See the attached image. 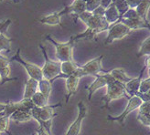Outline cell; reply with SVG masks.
Returning <instances> with one entry per match:
<instances>
[{
  "mask_svg": "<svg viewBox=\"0 0 150 135\" xmlns=\"http://www.w3.org/2000/svg\"><path fill=\"white\" fill-rule=\"evenodd\" d=\"M81 19L87 26V29L81 34L72 36V39L76 42L79 39H93L94 37L109 29L110 25L104 17H96L91 12L84 11L77 17V19Z\"/></svg>",
  "mask_w": 150,
  "mask_h": 135,
  "instance_id": "6da1fadb",
  "label": "cell"
},
{
  "mask_svg": "<svg viewBox=\"0 0 150 135\" xmlns=\"http://www.w3.org/2000/svg\"><path fill=\"white\" fill-rule=\"evenodd\" d=\"M106 88H107L106 94L104 95L101 100L103 102V106L102 107L103 109L108 108L109 103L112 101L119 100L123 98V97H125L126 99L128 98V96H127L125 92V84L116 81L114 78H112L110 79L108 84L106 85Z\"/></svg>",
  "mask_w": 150,
  "mask_h": 135,
  "instance_id": "7a4b0ae2",
  "label": "cell"
},
{
  "mask_svg": "<svg viewBox=\"0 0 150 135\" xmlns=\"http://www.w3.org/2000/svg\"><path fill=\"white\" fill-rule=\"evenodd\" d=\"M46 39L49 40L53 44V46L55 47L56 52H55V56L58 59V61L59 62H65V61H72L73 60V47L75 41L72 39V36L71 37V39L68 42L66 43H59L55 41L50 35H48L46 37Z\"/></svg>",
  "mask_w": 150,
  "mask_h": 135,
  "instance_id": "3957f363",
  "label": "cell"
},
{
  "mask_svg": "<svg viewBox=\"0 0 150 135\" xmlns=\"http://www.w3.org/2000/svg\"><path fill=\"white\" fill-rule=\"evenodd\" d=\"M40 48L41 49L43 57L45 58V64L41 69L43 79L49 80L52 84L53 79L62 73V71H61V62L58 61V60L53 61V60H51V59H50L48 55H47L46 49H45V47L42 44H40Z\"/></svg>",
  "mask_w": 150,
  "mask_h": 135,
  "instance_id": "277c9868",
  "label": "cell"
},
{
  "mask_svg": "<svg viewBox=\"0 0 150 135\" xmlns=\"http://www.w3.org/2000/svg\"><path fill=\"white\" fill-rule=\"evenodd\" d=\"M131 31L132 30L128 27H126L121 21L118 20L116 23L110 26L108 29V35H107L105 41H104V44L109 45L115 40L122 39L127 35H129Z\"/></svg>",
  "mask_w": 150,
  "mask_h": 135,
  "instance_id": "5b68a950",
  "label": "cell"
},
{
  "mask_svg": "<svg viewBox=\"0 0 150 135\" xmlns=\"http://www.w3.org/2000/svg\"><path fill=\"white\" fill-rule=\"evenodd\" d=\"M9 60L10 61L15 60V61L18 62L20 65H22V67H23L24 69L26 70V71L28 72L29 78L34 79H36L38 81H40V79H43L41 68L39 67L38 65H36V64L25 61L20 56V49H18L16 55H14L11 58H9Z\"/></svg>",
  "mask_w": 150,
  "mask_h": 135,
  "instance_id": "8992f818",
  "label": "cell"
},
{
  "mask_svg": "<svg viewBox=\"0 0 150 135\" xmlns=\"http://www.w3.org/2000/svg\"><path fill=\"white\" fill-rule=\"evenodd\" d=\"M103 55H101L99 57H97L92 60L88 61L86 64L83 66H81L77 69L76 74L81 79L82 77L87 76V75H93L95 76L97 74H100L103 72V68H102V60L103 58Z\"/></svg>",
  "mask_w": 150,
  "mask_h": 135,
  "instance_id": "52a82bcc",
  "label": "cell"
},
{
  "mask_svg": "<svg viewBox=\"0 0 150 135\" xmlns=\"http://www.w3.org/2000/svg\"><path fill=\"white\" fill-rule=\"evenodd\" d=\"M62 103H58L56 105H46L44 107H35L30 110V113L32 116V119H35L37 122H48L53 120L55 116L58 115V113L54 112V109L61 107Z\"/></svg>",
  "mask_w": 150,
  "mask_h": 135,
  "instance_id": "ba28073f",
  "label": "cell"
},
{
  "mask_svg": "<svg viewBox=\"0 0 150 135\" xmlns=\"http://www.w3.org/2000/svg\"><path fill=\"white\" fill-rule=\"evenodd\" d=\"M143 103L142 100L137 96H133V97H129L128 98V103H127L126 107L125 109V110L122 112L121 114L117 117H112V116H108L107 120L108 121H112V122H117L121 125H124L125 119L127 118L132 111L138 110V108L140 107V105Z\"/></svg>",
  "mask_w": 150,
  "mask_h": 135,
  "instance_id": "9c48e42d",
  "label": "cell"
},
{
  "mask_svg": "<svg viewBox=\"0 0 150 135\" xmlns=\"http://www.w3.org/2000/svg\"><path fill=\"white\" fill-rule=\"evenodd\" d=\"M78 109H79L78 116L76 120L71 124L65 135H80L81 133V124L87 115L88 110H87V107L85 106V104L83 103V101L78 102Z\"/></svg>",
  "mask_w": 150,
  "mask_h": 135,
  "instance_id": "30bf717a",
  "label": "cell"
},
{
  "mask_svg": "<svg viewBox=\"0 0 150 135\" xmlns=\"http://www.w3.org/2000/svg\"><path fill=\"white\" fill-rule=\"evenodd\" d=\"M95 77H96V79L93 82L91 85L86 87V89L88 91V101L92 100L93 95L98 91L99 89H101L103 87H106V85L108 84L110 79L112 78L111 76L110 72H104L103 74H97V75H95Z\"/></svg>",
  "mask_w": 150,
  "mask_h": 135,
  "instance_id": "8fae6325",
  "label": "cell"
},
{
  "mask_svg": "<svg viewBox=\"0 0 150 135\" xmlns=\"http://www.w3.org/2000/svg\"><path fill=\"white\" fill-rule=\"evenodd\" d=\"M146 66H144V68L140 71V74H139L138 77L131 79L128 82H127V83L125 84V92H126L127 96H128V98H129V97L136 96L137 94V92L139 91L141 81L143 80V79H142V78H143V74H144V71L146 70ZM128 98H127V99H128Z\"/></svg>",
  "mask_w": 150,
  "mask_h": 135,
  "instance_id": "7c38bea8",
  "label": "cell"
},
{
  "mask_svg": "<svg viewBox=\"0 0 150 135\" xmlns=\"http://www.w3.org/2000/svg\"><path fill=\"white\" fill-rule=\"evenodd\" d=\"M10 75V60L9 58L0 54V78H1V85L6 82L11 80H17L18 78H9Z\"/></svg>",
  "mask_w": 150,
  "mask_h": 135,
  "instance_id": "4fadbf2b",
  "label": "cell"
},
{
  "mask_svg": "<svg viewBox=\"0 0 150 135\" xmlns=\"http://www.w3.org/2000/svg\"><path fill=\"white\" fill-rule=\"evenodd\" d=\"M63 15H68L66 6L59 12H55V13H52L50 15H48V16L43 17L42 18L39 19V21L42 24L50 25V26H57L58 25V26H61L62 27H64L63 25L62 24V21H61V18Z\"/></svg>",
  "mask_w": 150,
  "mask_h": 135,
  "instance_id": "5bb4252c",
  "label": "cell"
},
{
  "mask_svg": "<svg viewBox=\"0 0 150 135\" xmlns=\"http://www.w3.org/2000/svg\"><path fill=\"white\" fill-rule=\"evenodd\" d=\"M65 79H66V89H67L65 103H67L69 101L71 97L76 93L78 84H79V81H80L81 78L76 74V72H75L74 74L71 75V76L67 77Z\"/></svg>",
  "mask_w": 150,
  "mask_h": 135,
  "instance_id": "9a60e30c",
  "label": "cell"
},
{
  "mask_svg": "<svg viewBox=\"0 0 150 135\" xmlns=\"http://www.w3.org/2000/svg\"><path fill=\"white\" fill-rule=\"evenodd\" d=\"M67 12L69 14H72L74 17V22L76 23L77 17L80 14L83 13L86 11V6H85V1L84 0H74V1L68 6H66Z\"/></svg>",
  "mask_w": 150,
  "mask_h": 135,
  "instance_id": "2e32d148",
  "label": "cell"
},
{
  "mask_svg": "<svg viewBox=\"0 0 150 135\" xmlns=\"http://www.w3.org/2000/svg\"><path fill=\"white\" fill-rule=\"evenodd\" d=\"M79 68V66L74 63V61H65V62H62L61 63V71L62 73L57 76L54 79L56 80L57 79H66L67 77L71 76V75L74 74L76 72L77 69Z\"/></svg>",
  "mask_w": 150,
  "mask_h": 135,
  "instance_id": "e0dca14e",
  "label": "cell"
},
{
  "mask_svg": "<svg viewBox=\"0 0 150 135\" xmlns=\"http://www.w3.org/2000/svg\"><path fill=\"white\" fill-rule=\"evenodd\" d=\"M38 89H39V81L29 78L26 81L23 99H31L32 96L38 91Z\"/></svg>",
  "mask_w": 150,
  "mask_h": 135,
  "instance_id": "ac0fdd59",
  "label": "cell"
},
{
  "mask_svg": "<svg viewBox=\"0 0 150 135\" xmlns=\"http://www.w3.org/2000/svg\"><path fill=\"white\" fill-rule=\"evenodd\" d=\"M104 18H105L106 21L108 22L110 26L116 23V22L120 19V15H119V13H118V11H117L114 3H112L105 9Z\"/></svg>",
  "mask_w": 150,
  "mask_h": 135,
  "instance_id": "d6986e66",
  "label": "cell"
},
{
  "mask_svg": "<svg viewBox=\"0 0 150 135\" xmlns=\"http://www.w3.org/2000/svg\"><path fill=\"white\" fill-rule=\"evenodd\" d=\"M10 120L17 122H27L32 120L30 111L17 110L10 115Z\"/></svg>",
  "mask_w": 150,
  "mask_h": 135,
  "instance_id": "ffe728a7",
  "label": "cell"
},
{
  "mask_svg": "<svg viewBox=\"0 0 150 135\" xmlns=\"http://www.w3.org/2000/svg\"><path fill=\"white\" fill-rule=\"evenodd\" d=\"M111 76L114 78L116 81L120 82V83H123L125 84L127 83L131 78H129L128 76L126 75L125 71L124 69H121V68H117V69H114L110 71Z\"/></svg>",
  "mask_w": 150,
  "mask_h": 135,
  "instance_id": "44dd1931",
  "label": "cell"
},
{
  "mask_svg": "<svg viewBox=\"0 0 150 135\" xmlns=\"http://www.w3.org/2000/svg\"><path fill=\"white\" fill-rule=\"evenodd\" d=\"M149 8H150V0H141L140 4L136 8V11L142 19L147 20L146 18H147Z\"/></svg>",
  "mask_w": 150,
  "mask_h": 135,
  "instance_id": "7402d4cb",
  "label": "cell"
},
{
  "mask_svg": "<svg viewBox=\"0 0 150 135\" xmlns=\"http://www.w3.org/2000/svg\"><path fill=\"white\" fill-rule=\"evenodd\" d=\"M51 83L45 79H42L39 81V91L40 93H42L45 98L48 99L50 98V92H51Z\"/></svg>",
  "mask_w": 150,
  "mask_h": 135,
  "instance_id": "603a6c76",
  "label": "cell"
},
{
  "mask_svg": "<svg viewBox=\"0 0 150 135\" xmlns=\"http://www.w3.org/2000/svg\"><path fill=\"white\" fill-rule=\"evenodd\" d=\"M31 101H33L36 107H44V106H46V105H48V102H49V100L45 98V96L42 93H40L39 91L32 96Z\"/></svg>",
  "mask_w": 150,
  "mask_h": 135,
  "instance_id": "cb8c5ba5",
  "label": "cell"
},
{
  "mask_svg": "<svg viewBox=\"0 0 150 135\" xmlns=\"http://www.w3.org/2000/svg\"><path fill=\"white\" fill-rule=\"evenodd\" d=\"M112 3L115 4L116 9H117V11H118V13L120 15V18L124 16V14H125L127 12V10L130 9L125 0H114Z\"/></svg>",
  "mask_w": 150,
  "mask_h": 135,
  "instance_id": "d4e9b609",
  "label": "cell"
},
{
  "mask_svg": "<svg viewBox=\"0 0 150 135\" xmlns=\"http://www.w3.org/2000/svg\"><path fill=\"white\" fill-rule=\"evenodd\" d=\"M143 56H150V37L142 42L140 49L138 50L137 57H143Z\"/></svg>",
  "mask_w": 150,
  "mask_h": 135,
  "instance_id": "484cf974",
  "label": "cell"
},
{
  "mask_svg": "<svg viewBox=\"0 0 150 135\" xmlns=\"http://www.w3.org/2000/svg\"><path fill=\"white\" fill-rule=\"evenodd\" d=\"M12 39H9L6 36H5L4 33L0 34V52L1 51H10L11 49V42Z\"/></svg>",
  "mask_w": 150,
  "mask_h": 135,
  "instance_id": "4316f807",
  "label": "cell"
},
{
  "mask_svg": "<svg viewBox=\"0 0 150 135\" xmlns=\"http://www.w3.org/2000/svg\"><path fill=\"white\" fill-rule=\"evenodd\" d=\"M84 1L86 6V11L91 13L101 6V0H84Z\"/></svg>",
  "mask_w": 150,
  "mask_h": 135,
  "instance_id": "83f0119b",
  "label": "cell"
},
{
  "mask_svg": "<svg viewBox=\"0 0 150 135\" xmlns=\"http://www.w3.org/2000/svg\"><path fill=\"white\" fill-rule=\"evenodd\" d=\"M9 122H10V117L8 116H3L0 119V132L8 133Z\"/></svg>",
  "mask_w": 150,
  "mask_h": 135,
  "instance_id": "f1b7e54d",
  "label": "cell"
},
{
  "mask_svg": "<svg viewBox=\"0 0 150 135\" xmlns=\"http://www.w3.org/2000/svg\"><path fill=\"white\" fill-rule=\"evenodd\" d=\"M139 112L141 115H149L150 114V101H143L138 108Z\"/></svg>",
  "mask_w": 150,
  "mask_h": 135,
  "instance_id": "f546056e",
  "label": "cell"
},
{
  "mask_svg": "<svg viewBox=\"0 0 150 135\" xmlns=\"http://www.w3.org/2000/svg\"><path fill=\"white\" fill-rule=\"evenodd\" d=\"M148 91H150V78L148 77L147 79L141 81L140 88H139V93H146Z\"/></svg>",
  "mask_w": 150,
  "mask_h": 135,
  "instance_id": "4dcf8cb0",
  "label": "cell"
},
{
  "mask_svg": "<svg viewBox=\"0 0 150 135\" xmlns=\"http://www.w3.org/2000/svg\"><path fill=\"white\" fill-rule=\"evenodd\" d=\"M140 18L138 16V14L137 13L136 9L130 8L127 10V12L125 14H124V16L121 18H125V19H134V18Z\"/></svg>",
  "mask_w": 150,
  "mask_h": 135,
  "instance_id": "1f68e13d",
  "label": "cell"
},
{
  "mask_svg": "<svg viewBox=\"0 0 150 135\" xmlns=\"http://www.w3.org/2000/svg\"><path fill=\"white\" fill-rule=\"evenodd\" d=\"M11 23H12L11 19H6V20L0 22V34L4 33L6 29L8 28V27L11 25Z\"/></svg>",
  "mask_w": 150,
  "mask_h": 135,
  "instance_id": "d6a6232c",
  "label": "cell"
},
{
  "mask_svg": "<svg viewBox=\"0 0 150 135\" xmlns=\"http://www.w3.org/2000/svg\"><path fill=\"white\" fill-rule=\"evenodd\" d=\"M104 13H105V9H104L103 7H102L101 6H98L95 10L92 12L93 16H96V17H104Z\"/></svg>",
  "mask_w": 150,
  "mask_h": 135,
  "instance_id": "836d02e7",
  "label": "cell"
},
{
  "mask_svg": "<svg viewBox=\"0 0 150 135\" xmlns=\"http://www.w3.org/2000/svg\"><path fill=\"white\" fill-rule=\"evenodd\" d=\"M127 5H128L129 8H133V9H136L137 6L140 4L141 0H125Z\"/></svg>",
  "mask_w": 150,
  "mask_h": 135,
  "instance_id": "e575fe53",
  "label": "cell"
},
{
  "mask_svg": "<svg viewBox=\"0 0 150 135\" xmlns=\"http://www.w3.org/2000/svg\"><path fill=\"white\" fill-rule=\"evenodd\" d=\"M142 100V101H150V91H148L146 93H139L137 92V94L136 95Z\"/></svg>",
  "mask_w": 150,
  "mask_h": 135,
  "instance_id": "d590c367",
  "label": "cell"
},
{
  "mask_svg": "<svg viewBox=\"0 0 150 135\" xmlns=\"http://www.w3.org/2000/svg\"><path fill=\"white\" fill-rule=\"evenodd\" d=\"M112 3V0H101V6L106 9L107 7Z\"/></svg>",
  "mask_w": 150,
  "mask_h": 135,
  "instance_id": "8d00e7d4",
  "label": "cell"
},
{
  "mask_svg": "<svg viewBox=\"0 0 150 135\" xmlns=\"http://www.w3.org/2000/svg\"><path fill=\"white\" fill-rule=\"evenodd\" d=\"M37 133H38V135H52V134H49L47 131H46V130H45L42 126H40L39 129H38L37 131Z\"/></svg>",
  "mask_w": 150,
  "mask_h": 135,
  "instance_id": "74e56055",
  "label": "cell"
},
{
  "mask_svg": "<svg viewBox=\"0 0 150 135\" xmlns=\"http://www.w3.org/2000/svg\"><path fill=\"white\" fill-rule=\"evenodd\" d=\"M145 66H146V68L147 70H148V69H150V56H147V58H146Z\"/></svg>",
  "mask_w": 150,
  "mask_h": 135,
  "instance_id": "f35d334b",
  "label": "cell"
},
{
  "mask_svg": "<svg viewBox=\"0 0 150 135\" xmlns=\"http://www.w3.org/2000/svg\"><path fill=\"white\" fill-rule=\"evenodd\" d=\"M6 107V103H0V112L5 111Z\"/></svg>",
  "mask_w": 150,
  "mask_h": 135,
  "instance_id": "ab89813d",
  "label": "cell"
},
{
  "mask_svg": "<svg viewBox=\"0 0 150 135\" xmlns=\"http://www.w3.org/2000/svg\"><path fill=\"white\" fill-rule=\"evenodd\" d=\"M3 116H5V111H2V112H0V119H1Z\"/></svg>",
  "mask_w": 150,
  "mask_h": 135,
  "instance_id": "60d3db41",
  "label": "cell"
},
{
  "mask_svg": "<svg viewBox=\"0 0 150 135\" xmlns=\"http://www.w3.org/2000/svg\"><path fill=\"white\" fill-rule=\"evenodd\" d=\"M2 1H4V0H0V2H2ZM13 1L16 3H18V2H20V0H13Z\"/></svg>",
  "mask_w": 150,
  "mask_h": 135,
  "instance_id": "b9f144b4",
  "label": "cell"
},
{
  "mask_svg": "<svg viewBox=\"0 0 150 135\" xmlns=\"http://www.w3.org/2000/svg\"><path fill=\"white\" fill-rule=\"evenodd\" d=\"M148 77L150 78V69H148Z\"/></svg>",
  "mask_w": 150,
  "mask_h": 135,
  "instance_id": "7bdbcfd3",
  "label": "cell"
},
{
  "mask_svg": "<svg viewBox=\"0 0 150 135\" xmlns=\"http://www.w3.org/2000/svg\"><path fill=\"white\" fill-rule=\"evenodd\" d=\"M8 134H9V135H12V134H11V133H10V132H8ZM35 134H36V132H34V133H33V134H32V135H35Z\"/></svg>",
  "mask_w": 150,
  "mask_h": 135,
  "instance_id": "ee69618b",
  "label": "cell"
},
{
  "mask_svg": "<svg viewBox=\"0 0 150 135\" xmlns=\"http://www.w3.org/2000/svg\"><path fill=\"white\" fill-rule=\"evenodd\" d=\"M0 81H1V78H0Z\"/></svg>",
  "mask_w": 150,
  "mask_h": 135,
  "instance_id": "f6af8a7d",
  "label": "cell"
},
{
  "mask_svg": "<svg viewBox=\"0 0 150 135\" xmlns=\"http://www.w3.org/2000/svg\"><path fill=\"white\" fill-rule=\"evenodd\" d=\"M149 128H150V126H149Z\"/></svg>",
  "mask_w": 150,
  "mask_h": 135,
  "instance_id": "bcb514c9",
  "label": "cell"
},
{
  "mask_svg": "<svg viewBox=\"0 0 150 135\" xmlns=\"http://www.w3.org/2000/svg\"><path fill=\"white\" fill-rule=\"evenodd\" d=\"M0 133H1V132H0Z\"/></svg>",
  "mask_w": 150,
  "mask_h": 135,
  "instance_id": "7dc6e473",
  "label": "cell"
}]
</instances>
